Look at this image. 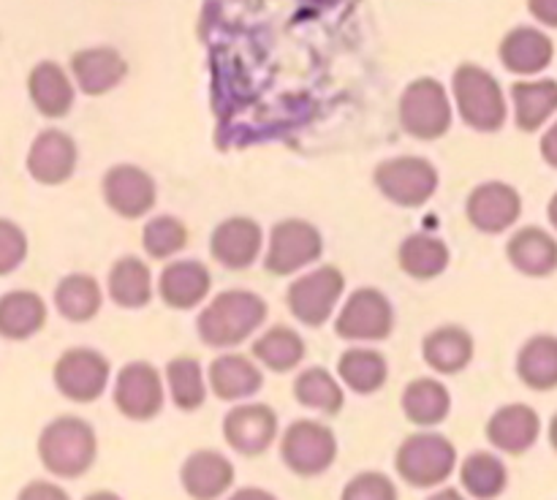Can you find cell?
Here are the masks:
<instances>
[{
  "mask_svg": "<svg viewBox=\"0 0 557 500\" xmlns=\"http://www.w3.org/2000/svg\"><path fill=\"white\" fill-rule=\"evenodd\" d=\"M267 313H270L267 302L256 291L228 288V291L215 293L201 308L199 318H196V332L205 346L226 351V348L253 337L256 329L267 321Z\"/></svg>",
  "mask_w": 557,
  "mask_h": 500,
  "instance_id": "cell-1",
  "label": "cell"
},
{
  "mask_svg": "<svg viewBox=\"0 0 557 500\" xmlns=\"http://www.w3.org/2000/svg\"><path fill=\"white\" fill-rule=\"evenodd\" d=\"M36 449L49 476L79 478L96 465L98 435L87 418L65 413L44 424Z\"/></svg>",
  "mask_w": 557,
  "mask_h": 500,
  "instance_id": "cell-2",
  "label": "cell"
},
{
  "mask_svg": "<svg viewBox=\"0 0 557 500\" xmlns=\"http://www.w3.org/2000/svg\"><path fill=\"white\" fill-rule=\"evenodd\" d=\"M451 96H455L462 123L479 134H495L504 128L509 117L504 87L487 68L476 63L457 65L451 76Z\"/></svg>",
  "mask_w": 557,
  "mask_h": 500,
  "instance_id": "cell-3",
  "label": "cell"
},
{
  "mask_svg": "<svg viewBox=\"0 0 557 500\" xmlns=\"http://www.w3.org/2000/svg\"><path fill=\"white\" fill-rule=\"evenodd\" d=\"M395 471L413 489L441 487L457 471L455 443L433 429H419L397 446Z\"/></svg>",
  "mask_w": 557,
  "mask_h": 500,
  "instance_id": "cell-4",
  "label": "cell"
},
{
  "mask_svg": "<svg viewBox=\"0 0 557 500\" xmlns=\"http://www.w3.org/2000/svg\"><path fill=\"white\" fill-rule=\"evenodd\" d=\"M455 109L446 87L433 76L413 79L400 96V125L419 141H435L449 134Z\"/></svg>",
  "mask_w": 557,
  "mask_h": 500,
  "instance_id": "cell-5",
  "label": "cell"
},
{
  "mask_svg": "<svg viewBox=\"0 0 557 500\" xmlns=\"http://www.w3.org/2000/svg\"><path fill=\"white\" fill-rule=\"evenodd\" d=\"M324 253V237L302 217H286L275 223L264 248V270L275 277L297 275Z\"/></svg>",
  "mask_w": 557,
  "mask_h": 500,
  "instance_id": "cell-6",
  "label": "cell"
},
{
  "mask_svg": "<svg viewBox=\"0 0 557 500\" xmlns=\"http://www.w3.org/2000/svg\"><path fill=\"white\" fill-rule=\"evenodd\" d=\"M346 291V275L335 264H321L305 272L288 286L286 304L294 318L305 326H324L337 313Z\"/></svg>",
  "mask_w": 557,
  "mask_h": 500,
  "instance_id": "cell-7",
  "label": "cell"
},
{
  "mask_svg": "<svg viewBox=\"0 0 557 500\" xmlns=\"http://www.w3.org/2000/svg\"><path fill=\"white\" fill-rule=\"evenodd\" d=\"M281 460L297 476H321L337 460L335 429L315 418H297L281 435Z\"/></svg>",
  "mask_w": 557,
  "mask_h": 500,
  "instance_id": "cell-8",
  "label": "cell"
},
{
  "mask_svg": "<svg viewBox=\"0 0 557 500\" xmlns=\"http://www.w3.org/2000/svg\"><path fill=\"white\" fill-rule=\"evenodd\" d=\"M373 183L386 201L397 207H422L435 196L441 174L428 158L397 155L379 163L373 172Z\"/></svg>",
  "mask_w": 557,
  "mask_h": 500,
  "instance_id": "cell-9",
  "label": "cell"
},
{
  "mask_svg": "<svg viewBox=\"0 0 557 500\" xmlns=\"http://www.w3.org/2000/svg\"><path fill=\"white\" fill-rule=\"evenodd\" d=\"M395 329V308L381 288L362 286L335 313L337 337L348 342H379Z\"/></svg>",
  "mask_w": 557,
  "mask_h": 500,
  "instance_id": "cell-10",
  "label": "cell"
},
{
  "mask_svg": "<svg viewBox=\"0 0 557 500\" xmlns=\"http://www.w3.org/2000/svg\"><path fill=\"white\" fill-rule=\"evenodd\" d=\"M109 378H112V364L101 351L87 346L69 348L60 353L52 367L54 389L71 402L90 405L107 391Z\"/></svg>",
  "mask_w": 557,
  "mask_h": 500,
  "instance_id": "cell-11",
  "label": "cell"
},
{
  "mask_svg": "<svg viewBox=\"0 0 557 500\" xmlns=\"http://www.w3.org/2000/svg\"><path fill=\"white\" fill-rule=\"evenodd\" d=\"M114 408L131 422H150L166 405V384L150 362H128L114 378Z\"/></svg>",
  "mask_w": 557,
  "mask_h": 500,
  "instance_id": "cell-12",
  "label": "cell"
},
{
  "mask_svg": "<svg viewBox=\"0 0 557 500\" xmlns=\"http://www.w3.org/2000/svg\"><path fill=\"white\" fill-rule=\"evenodd\" d=\"M101 193L109 210L125 221H139L156 207L158 185L152 174L136 163H117L101 179Z\"/></svg>",
  "mask_w": 557,
  "mask_h": 500,
  "instance_id": "cell-13",
  "label": "cell"
},
{
  "mask_svg": "<svg viewBox=\"0 0 557 500\" xmlns=\"http://www.w3.org/2000/svg\"><path fill=\"white\" fill-rule=\"evenodd\" d=\"M522 196L515 185L490 179L476 185L466 199V217L476 232L504 234L520 221Z\"/></svg>",
  "mask_w": 557,
  "mask_h": 500,
  "instance_id": "cell-14",
  "label": "cell"
},
{
  "mask_svg": "<svg viewBox=\"0 0 557 500\" xmlns=\"http://www.w3.org/2000/svg\"><path fill=\"white\" fill-rule=\"evenodd\" d=\"M223 440L243 457H261L277 440V413L264 402H239L223 416Z\"/></svg>",
  "mask_w": 557,
  "mask_h": 500,
  "instance_id": "cell-15",
  "label": "cell"
},
{
  "mask_svg": "<svg viewBox=\"0 0 557 500\" xmlns=\"http://www.w3.org/2000/svg\"><path fill=\"white\" fill-rule=\"evenodd\" d=\"M76 163H79V147L65 130L47 128L30 141L25 166L27 174L38 185H63L74 177Z\"/></svg>",
  "mask_w": 557,
  "mask_h": 500,
  "instance_id": "cell-16",
  "label": "cell"
},
{
  "mask_svg": "<svg viewBox=\"0 0 557 500\" xmlns=\"http://www.w3.org/2000/svg\"><path fill=\"white\" fill-rule=\"evenodd\" d=\"M264 250V234L253 217L234 215L218 223L210 234V253L221 266L243 272L259 261Z\"/></svg>",
  "mask_w": 557,
  "mask_h": 500,
  "instance_id": "cell-17",
  "label": "cell"
},
{
  "mask_svg": "<svg viewBox=\"0 0 557 500\" xmlns=\"http://www.w3.org/2000/svg\"><path fill=\"white\" fill-rule=\"evenodd\" d=\"M234 462L215 449H199L180 465V484L190 500H221L232 492Z\"/></svg>",
  "mask_w": 557,
  "mask_h": 500,
  "instance_id": "cell-18",
  "label": "cell"
},
{
  "mask_svg": "<svg viewBox=\"0 0 557 500\" xmlns=\"http://www.w3.org/2000/svg\"><path fill=\"white\" fill-rule=\"evenodd\" d=\"M212 272L199 259L169 261L158 275V293L172 310H194L210 297Z\"/></svg>",
  "mask_w": 557,
  "mask_h": 500,
  "instance_id": "cell-19",
  "label": "cell"
},
{
  "mask_svg": "<svg viewBox=\"0 0 557 500\" xmlns=\"http://www.w3.org/2000/svg\"><path fill=\"white\" fill-rule=\"evenodd\" d=\"M484 433L495 449L517 457L536 446L539 435H542V418H539L536 408L525 405V402H509L490 416Z\"/></svg>",
  "mask_w": 557,
  "mask_h": 500,
  "instance_id": "cell-20",
  "label": "cell"
},
{
  "mask_svg": "<svg viewBox=\"0 0 557 500\" xmlns=\"http://www.w3.org/2000/svg\"><path fill=\"white\" fill-rule=\"evenodd\" d=\"M264 386V373L245 353H221L207 370V389L223 402L250 400Z\"/></svg>",
  "mask_w": 557,
  "mask_h": 500,
  "instance_id": "cell-21",
  "label": "cell"
},
{
  "mask_svg": "<svg viewBox=\"0 0 557 500\" xmlns=\"http://www.w3.org/2000/svg\"><path fill=\"white\" fill-rule=\"evenodd\" d=\"M71 76L85 96H103L128 76V63L117 49L90 47L71 58Z\"/></svg>",
  "mask_w": 557,
  "mask_h": 500,
  "instance_id": "cell-22",
  "label": "cell"
},
{
  "mask_svg": "<svg viewBox=\"0 0 557 500\" xmlns=\"http://www.w3.org/2000/svg\"><path fill=\"white\" fill-rule=\"evenodd\" d=\"M500 63L517 76H536L553 63L555 43L544 30L520 25L509 30L500 41Z\"/></svg>",
  "mask_w": 557,
  "mask_h": 500,
  "instance_id": "cell-23",
  "label": "cell"
},
{
  "mask_svg": "<svg viewBox=\"0 0 557 500\" xmlns=\"http://www.w3.org/2000/svg\"><path fill=\"white\" fill-rule=\"evenodd\" d=\"M27 96H30V103L36 107L38 114L49 120H60L74 107L76 87L58 63L41 60L38 65H33L30 76H27Z\"/></svg>",
  "mask_w": 557,
  "mask_h": 500,
  "instance_id": "cell-24",
  "label": "cell"
},
{
  "mask_svg": "<svg viewBox=\"0 0 557 500\" xmlns=\"http://www.w3.org/2000/svg\"><path fill=\"white\" fill-rule=\"evenodd\" d=\"M506 259L520 275L549 277L557 270V239L547 228H517L506 242Z\"/></svg>",
  "mask_w": 557,
  "mask_h": 500,
  "instance_id": "cell-25",
  "label": "cell"
},
{
  "mask_svg": "<svg viewBox=\"0 0 557 500\" xmlns=\"http://www.w3.org/2000/svg\"><path fill=\"white\" fill-rule=\"evenodd\" d=\"M476 342L466 326L444 324L422 340V359L438 375H457L473 362Z\"/></svg>",
  "mask_w": 557,
  "mask_h": 500,
  "instance_id": "cell-26",
  "label": "cell"
},
{
  "mask_svg": "<svg viewBox=\"0 0 557 500\" xmlns=\"http://www.w3.org/2000/svg\"><path fill=\"white\" fill-rule=\"evenodd\" d=\"M44 326H47V302L36 291L14 288L0 297V337L3 340H30Z\"/></svg>",
  "mask_w": 557,
  "mask_h": 500,
  "instance_id": "cell-27",
  "label": "cell"
},
{
  "mask_svg": "<svg viewBox=\"0 0 557 500\" xmlns=\"http://www.w3.org/2000/svg\"><path fill=\"white\" fill-rule=\"evenodd\" d=\"M400 408L408 422L422 429H430L435 424L446 422V416L451 413V395L444 380L424 378L422 375V378H413L403 389Z\"/></svg>",
  "mask_w": 557,
  "mask_h": 500,
  "instance_id": "cell-28",
  "label": "cell"
},
{
  "mask_svg": "<svg viewBox=\"0 0 557 500\" xmlns=\"http://www.w3.org/2000/svg\"><path fill=\"white\" fill-rule=\"evenodd\" d=\"M517 128L533 134L544 128L557 114V82L555 79H522L511 85Z\"/></svg>",
  "mask_w": 557,
  "mask_h": 500,
  "instance_id": "cell-29",
  "label": "cell"
},
{
  "mask_svg": "<svg viewBox=\"0 0 557 500\" xmlns=\"http://www.w3.org/2000/svg\"><path fill=\"white\" fill-rule=\"evenodd\" d=\"M397 261H400V270L413 280H433V277H441L449 270L451 250L435 234L417 232L403 239L400 250H397Z\"/></svg>",
  "mask_w": 557,
  "mask_h": 500,
  "instance_id": "cell-30",
  "label": "cell"
},
{
  "mask_svg": "<svg viewBox=\"0 0 557 500\" xmlns=\"http://www.w3.org/2000/svg\"><path fill=\"white\" fill-rule=\"evenodd\" d=\"M107 293L117 308L139 310L152 299V272L139 255H123L112 264L107 277Z\"/></svg>",
  "mask_w": 557,
  "mask_h": 500,
  "instance_id": "cell-31",
  "label": "cell"
},
{
  "mask_svg": "<svg viewBox=\"0 0 557 500\" xmlns=\"http://www.w3.org/2000/svg\"><path fill=\"white\" fill-rule=\"evenodd\" d=\"M337 378L357 395H375L386 386L389 362L381 351L368 346H354L337 359Z\"/></svg>",
  "mask_w": 557,
  "mask_h": 500,
  "instance_id": "cell-32",
  "label": "cell"
},
{
  "mask_svg": "<svg viewBox=\"0 0 557 500\" xmlns=\"http://www.w3.org/2000/svg\"><path fill=\"white\" fill-rule=\"evenodd\" d=\"M54 308L71 324H87L98 315L103 304L101 283L85 272H71L54 286Z\"/></svg>",
  "mask_w": 557,
  "mask_h": 500,
  "instance_id": "cell-33",
  "label": "cell"
},
{
  "mask_svg": "<svg viewBox=\"0 0 557 500\" xmlns=\"http://www.w3.org/2000/svg\"><path fill=\"white\" fill-rule=\"evenodd\" d=\"M305 351L308 348H305L302 335L286 324L270 326L253 342L256 364L272 370V373H292V370H297L302 364Z\"/></svg>",
  "mask_w": 557,
  "mask_h": 500,
  "instance_id": "cell-34",
  "label": "cell"
},
{
  "mask_svg": "<svg viewBox=\"0 0 557 500\" xmlns=\"http://www.w3.org/2000/svg\"><path fill=\"white\" fill-rule=\"evenodd\" d=\"M517 375L533 391L557 389V337L533 335L517 353Z\"/></svg>",
  "mask_w": 557,
  "mask_h": 500,
  "instance_id": "cell-35",
  "label": "cell"
},
{
  "mask_svg": "<svg viewBox=\"0 0 557 500\" xmlns=\"http://www.w3.org/2000/svg\"><path fill=\"white\" fill-rule=\"evenodd\" d=\"M460 484L473 500H495L509 484V471L493 451H473L460 462Z\"/></svg>",
  "mask_w": 557,
  "mask_h": 500,
  "instance_id": "cell-36",
  "label": "cell"
},
{
  "mask_svg": "<svg viewBox=\"0 0 557 500\" xmlns=\"http://www.w3.org/2000/svg\"><path fill=\"white\" fill-rule=\"evenodd\" d=\"M294 397L299 405L310 408V411L326 413L335 416L346 405V395H343V384L337 375H332L326 367H308L294 378Z\"/></svg>",
  "mask_w": 557,
  "mask_h": 500,
  "instance_id": "cell-37",
  "label": "cell"
},
{
  "mask_svg": "<svg viewBox=\"0 0 557 500\" xmlns=\"http://www.w3.org/2000/svg\"><path fill=\"white\" fill-rule=\"evenodd\" d=\"M163 384H166L169 397L180 411H199L207 402V391H210L205 367L194 357H174L166 364Z\"/></svg>",
  "mask_w": 557,
  "mask_h": 500,
  "instance_id": "cell-38",
  "label": "cell"
},
{
  "mask_svg": "<svg viewBox=\"0 0 557 500\" xmlns=\"http://www.w3.org/2000/svg\"><path fill=\"white\" fill-rule=\"evenodd\" d=\"M188 239V226L174 215H156L141 228V248L147 250L150 259L158 261L174 259L180 250H185Z\"/></svg>",
  "mask_w": 557,
  "mask_h": 500,
  "instance_id": "cell-39",
  "label": "cell"
},
{
  "mask_svg": "<svg viewBox=\"0 0 557 500\" xmlns=\"http://www.w3.org/2000/svg\"><path fill=\"white\" fill-rule=\"evenodd\" d=\"M341 500H400V495L386 473L362 471L343 487Z\"/></svg>",
  "mask_w": 557,
  "mask_h": 500,
  "instance_id": "cell-40",
  "label": "cell"
},
{
  "mask_svg": "<svg viewBox=\"0 0 557 500\" xmlns=\"http://www.w3.org/2000/svg\"><path fill=\"white\" fill-rule=\"evenodd\" d=\"M27 259V234L20 223L0 217V277L20 270Z\"/></svg>",
  "mask_w": 557,
  "mask_h": 500,
  "instance_id": "cell-41",
  "label": "cell"
},
{
  "mask_svg": "<svg viewBox=\"0 0 557 500\" xmlns=\"http://www.w3.org/2000/svg\"><path fill=\"white\" fill-rule=\"evenodd\" d=\"M16 500H71V495L60 484L47 482V478H33L20 489Z\"/></svg>",
  "mask_w": 557,
  "mask_h": 500,
  "instance_id": "cell-42",
  "label": "cell"
},
{
  "mask_svg": "<svg viewBox=\"0 0 557 500\" xmlns=\"http://www.w3.org/2000/svg\"><path fill=\"white\" fill-rule=\"evenodd\" d=\"M533 20L547 27H557V0H528Z\"/></svg>",
  "mask_w": 557,
  "mask_h": 500,
  "instance_id": "cell-43",
  "label": "cell"
},
{
  "mask_svg": "<svg viewBox=\"0 0 557 500\" xmlns=\"http://www.w3.org/2000/svg\"><path fill=\"white\" fill-rule=\"evenodd\" d=\"M539 150H542V158L549 163V166L557 168V120L544 130L542 141H539Z\"/></svg>",
  "mask_w": 557,
  "mask_h": 500,
  "instance_id": "cell-44",
  "label": "cell"
},
{
  "mask_svg": "<svg viewBox=\"0 0 557 500\" xmlns=\"http://www.w3.org/2000/svg\"><path fill=\"white\" fill-rule=\"evenodd\" d=\"M223 500H277V495H272L264 487H239L228 492Z\"/></svg>",
  "mask_w": 557,
  "mask_h": 500,
  "instance_id": "cell-45",
  "label": "cell"
},
{
  "mask_svg": "<svg viewBox=\"0 0 557 500\" xmlns=\"http://www.w3.org/2000/svg\"><path fill=\"white\" fill-rule=\"evenodd\" d=\"M428 500H468V498L460 492V489H455V487H441L438 492L430 495Z\"/></svg>",
  "mask_w": 557,
  "mask_h": 500,
  "instance_id": "cell-46",
  "label": "cell"
},
{
  "mask_svg": "<svg viewBox=\"0 0 557 500\" xmlns=\"http://www.w3.org/2000/svg\"><path fill=\"white\" fill-rule=\"evenodd\" d=\"M85 500H123L117 492H112V489H98V492H90Z\"/></svg>",
  "mask_w": 557,
  "mask_h": 500,
  "instance_id": "cell-47",
  "label": "cell"
},
{
  "mask_svg": "<svg viewBox=\"0 0 557 500\" xmlns=\"http://www.w3.org/2000/svg\"><path fill=\"white\" fill-rule=\"evenodd\" d=\"M547 217L549 223H553V228L557 232V193L549 199V207H547Z\"/></svg>",
  "mask_w": 557,
  "mask_h": 500,
  "instance_id": "cell-48",
  "label": "cell"
},
{
  "mask_svg": "<svg viewBox=\"0 0 557 500\" xmlns=\"http://www.w3.org/2000/svg\"><path fill=\"white\" fill-rule=\"evenodd\" d=\"M549 443H553V449L557 451V413L553 416V422H549Z\"/></svg>",
  "mask_w": 557,
  "mask_h": 500,
  "instance_id": "cell-49",
  "label": "cell"
},
{
  "mask_svg": "<svg viewBox=\"0 0 557 500\" xmlns=\"http://www.w3.org/2000/svg\"><path fill=\"white\" fill-rule=\"evenodd\" d=\"M302 3H308V5H315V9H326V5H335L337 0H302Z\"/></svg>",
  "mask_w": 557,
  "mask_h": 500,
  "instance_id": "cell-50",
  "label": "cell"
}]
</instances>
